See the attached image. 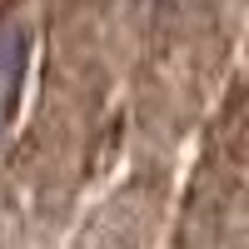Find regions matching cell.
<instances>
[{"mask_svg": "<svg viewBox=\"0 0 249 249\" xmlns=\"http://www.w3.org/2000/svg\"><path fill=\"white\" fill-rule=\"evenodd\" d=\"M25 60H30V35L20 25L0 30V130L15 110V95H20V80H25Z\"/></svg>", "mask_w": 249, "mask_h": 249, "instance_id": "1", "label": "cell"}]
</instances>
